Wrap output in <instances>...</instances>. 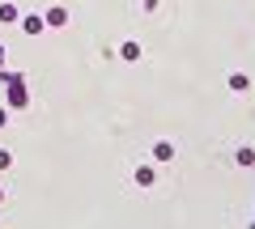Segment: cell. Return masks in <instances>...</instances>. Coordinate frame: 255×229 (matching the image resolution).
Wrapping results in <instances>:
<instances>
[{"label":"cell","instance_id":"obj_13","mask_svg":"<svg viewBox=\"0 0 255 229\" xmlns=\"http://www.w3.org/2000/svg\"><path fill=\"white\" fill-rule=\"evenodd\" d=\"M0 64H4V47H0Z\"/></svg>","mask_w":255,"mask_h":229},{"label":"cell","instance_id":"obj_1","mask_svg":"<svg viewBox=\"0 0 255 229\" xmlns=\"http://www.w3.org/2000/svg\"><path fill=\"white\" fill-rule=\"evenodd\" d=\"M0 81H4V102H9L13 110H26V106H30L26 76H21V73H0Z\"/></svg>","mask_w":255,"mask_h":229},{"label":"cell","instance_id":"obj_2","mask_svg":"<svg viewBox=\"0 0 255 229\" xmlns=\"http://www.w3.org/2000/svg\"><path fill=\"white\" fill-rule=\"evenodd\" d=\"M43 21H47V30H60L64 21H68V13H64L60 4H55V9H47V13H43Z\"/></svg>","mask_w":255,"mask_h":229},{"label":"cell","instance_id":"obj_10","mask_svg":"<svg viewBox=\"0 0 255 229\" xmlns=\"http://www.w3.org/2000/svg\"><path fill=\"white\" fill-rule=\"evenodd\" d=\"M13 165V153H4V149H0V170H9Z\"/></svg>","mask_w":255,"mask_h":229},{"label":"cell","instance_id":"obj_5","mask_svg":"<svg viewBox=\"0 0 255 229\" xmlns=\"http://www.w3.org/2000/svg\"><path fill=\"white\" fill-rule=\"evenodd\" d=\"M170 157H174V145L170 140H157L153 145V161H170Z\"/></svg>","mask_w":255,"mask_h":229},{"label":"cell","instance_id":"obj_9","mask_svg":"<svg viewBox=\"0 0 255 229\" xmlns=\"http://www.w3.org/2000/svg\"><path fill=\"white\" fill-rule=\"evenodd\" d=\"M119 55L132 64V60H140V47H136V43H124V47H119Z\"/></svg>","mask_w":255,"mask_h":229},{"label":"cell","instance_id":"obj_14","mask_svg":"<svg viewBox=\"0 0 255 229\" xmlns=\"http://www.w3.org/2000/svg\"><path fill=\"white\" fill-rule=\"evenodd\" d=\"M0 204H4V191H0Z\"/></svg>","mask_w":255,"mask_h":229},{"label":"cell","instance_id":"obj_7","mask_svg":"<svg viewBox=\"0 0 255 229\" xmlns=\"http://www.w3.org/2000/svg\"><path fill=\"white\" fill-rule=\"evenodd\" d=\"M234 161H238V165H251V170H255V149H251V145H243V149L234 153Z\"/></svg>","mask_w":255,"mask_h":229},{"label":"cell","instance_id":"obj_3","mask_svg":"<svg viewBox=\"0 0 255 229\" xmlns=\"http://www.w3.org/2000/svg\"><path fill=\"white\" fill-rule=\"evenodd\" d=\"M157 183V170H153V165H140V170H136V187H153Z\"/></svg>","mask_w":255,"mask_h":229},{"label":"cell","instance_id":"obj_6","mask_svg":"<svg viewBox=\"0 0 255 229\" xmlns=\"http://www.w3.org/2000/svg\"><path fill=\"white\" fill-rule=\"evenodd\" d=\"M21 30H26V34H43L47 21H43V17H21Z\"/></svg>","mask_w":255,"mask_h":229},{"label":"cell","instance_id":"obj_8","mask_svg":"<svg viewBox=\"0 0 255 229\" xmlns=\"http://www.w3.org/2000/svg\"><path fill=\"white\" fill-rule=\"evenodd\" d=\"M0 21L13 26V21H17V4H0Z\"/></svg>","mask_w":255,"mask_h":229},{"label":"cell","instance_id":"obj_11","mask_svg":"<svg viewBox=\"0 0 255 229\" xmlns=\"http://www.w3.org/2000/svg\"><path fill=\"white\" fill-rule=\"evenodd\" d=\"M140 9H145V13H153V9H157V0H140Z\"/></svg>","mask_w":255,"mask_h":229},{"label":"cell","instance_id":"obj_4","mask_svg":"<svg viewBox=\"0 0 255 229\" xmlns=\"http://www.w3.org/2000/svg\"><path fill=\"white\" fill-rule=\"evenodd\" d=\"M230 89H234V93H247V89H251V76H247V73H230Z\"/></svg>","mask_w":255,"mask_h":229},{"label":"cell","instance_id":"obj_12","mask_svg":"<svg viewBox=\"0 0 255 229\" xmlns=\"http://www.w3.org/2000/svg\"><path fill=\"white\" fill-rule=\"evenodd\" d=\"M4 123H9V110H4V106H0V128H4Z\"/></svg>","mask_w":255,"mask_h":229}]
</instances>
